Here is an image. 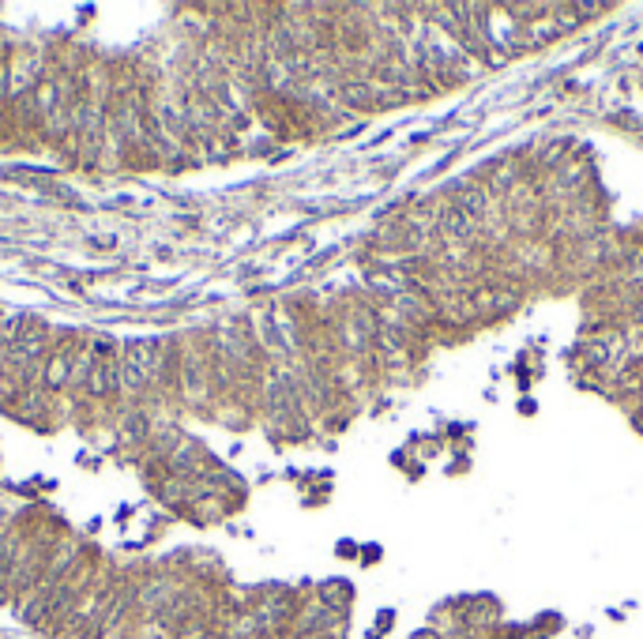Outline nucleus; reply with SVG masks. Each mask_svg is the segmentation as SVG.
<instances>
[{"instance_id":"nucleus-1","label":"nucleus","mask_w":643,"mask_h":639,"mask_svg":"<svg viewBox=\"0 0 643 639\" xmlns=\"http://www.w3.org/2000/svg\"><path fill=\"white\" fill-rule=\"evenodd\" d=\"M11 414L23 418L27 425H34V429H53V425L60 421V398H57V391H46L42 384H34V388L16 403Z\"/></svg>"}]
</instances>
